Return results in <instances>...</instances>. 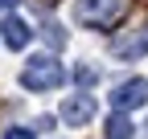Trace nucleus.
Instances as JSON below:
<instances>
[{"mask_svg":"<svg viewBox=\"0 0 148 139\" xmlns=\"http://www.w3.org/2000/svg\"><path fill=\"white\" fill-rule=\"evenodd\" d=\"M103 135H107V139H132L136 127H132V119H127V111H115V115H111L107 127H103Z\"/></svg>","mask_w":148,"mask_h":139,"instance_id":"7","label":"nucleus"},{"mask_svg":"<svg viewBox=\"0 0 148 139\" xmlns=\"http://www.w3.org/2000/svg\"><path fill=\"white\" fill-rule=\"evenodd\" d=\"M148 102V78H127L111 90V107L115 111H136Z\"/></svg>","mask_w":148,"mask_h":139,"instance_id":"3","label":"nucleus"},{"mask_svg":"<svg viewBox=\"0 0 148 139\" xmlns=\"http://www.w3.org/2000/svg\"><path fill=\"white\" fill-rule=\"evenodd\" d=\"M127 0H74V21L86 29H107L119 21Z\"/></svg>","mask_w":148,"mask_h":139,"instance_id":"2","label":"nucleus"},{"mask_svg":"<svg viewBox=\"0 0 148 139\" xmlns=\"http://www.w3.org/2000/svg\"><path fill=\"white\" fill-rule=\"evenodd\" d=\"M0 37H4V45H8V49H25V45L33 41V29L21 21V16H8V21L0 25Z\"/></svg>","mask_w":148,"mask_h":139,"instance_id":"6","label":"nucleus"},{"mask_svg":"<svg viewBox=\"0 0 148 139\" xmlns=\"http://www.w3.org/2000/svg\"><path fill=\"white\" fill-rule=\"evenodd\" d=\"M45 37H49V45H53V49H62V45H66V33H62V25H53V21L45 25Z\"/></svg>","mask_w":148,"mask_h":139,"instance_id":"8","label":"nucleus"},{"mask_svg":"<svg viewBox=\"0 0 148 139\" xmlns=\"http://www.w3.org/2000/svg\"><path fill=\"white\" fill-rule=\"evenodd\" d=\"M58 115H62V123H70V127H86L90 119H95V98H90L86 90L82 94H70Z\"/></svg>","mask_w":148,"mask_h":139,"instance_id":"4","label":"nucleus"},{"mask_svg":"<svg viewBox=\"0 0 148 139\" xmlns=\"http://www.w3.org/2000/svg\"><path fill=\"white\" fill-rule=\"evenodd\" d=\"M111 53H115L119 61H132V57L148 53V25L136 29V33H119V37L111 41Z\"/></svg>","mask_w":148,"mask_h":139,"instance_id":"5","label":"nucleus"},{"mask_svg":"<svg viewBox=\"0 0 148 139\" xmlns=\"http://www.w3.org/2000/svg\"><path fill=\"white\" fill-rule=\"evenodd\" d=\"M0 8H12V0H0Z\"/></svg>","mask_w":148,"mask_h":139,"instance_id":"11","label":"nucleus"},{"mask_svg":"<svg viewBox=\"0 0 148 139\" xmlns=\"http://www.w3.org/2000/svg\"><path fill=\"white\" fill-rule=\"evenodd\" d=\"M74 78H78L82 86H90V82L99 78V74H95V70H90V65H78V70H74Z\"/></svg>","mask_w":148,"mask_h":139,"instance_id":"9","label":"nucleus"},{"mask_svg":"<svg viewBox=\"0 0 148 139\" xmlns=\"http://www.w3.org/2000/svg\"><path fill=\"white\" fill-rule=\"evenodd\" d=\"M4 139H33V127H8Z\"/></svg>","mask_w":148,"mask_h":139,"instance_id":"10","label":"nucleus"},{"mask_svg":"<svg viewBox=\"0 0 148 139\" xmlns=\"http://www.w3.org/2000/svg\"><path fill=\"white\" fill-rule=\"evenodd\" d=\"M62 82H66L62 61H53V57H45V53L29 57L25 70H21V86H25V90H33V94H41V90H58Z\"/></svg>","mask_w":148,"mask_h":139,"instance_id":"1","label":"nucleus"}]
</instances>
